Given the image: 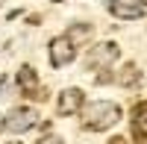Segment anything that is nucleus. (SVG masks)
Wrapping results in <instances>:
<instances>
[{"mask_svg":"<svg viewBox=\"0 0 147 144\" xmlns=\"http://www.w3.org/2000/svg\"><path fill=\"white\" fill-rule=\"evenodd\" d=\"M118 121H121V106L112 100H94L91 106H82V127L91 133L112 129Z\"/></svg>","mask_w":147,"mask_h":144,"instance_id":"1","label":"nucleus"},{"mask_svg":"<svg viewBox=\"0 0 147 144\" xmlns=\"http://www.w3.org/2000/svg\"><path fill=\"white\" fill-rule=\"evenodd\" d=\"M118 56H121V50H118L115 41H100V44H94L88 50V56H85V68H88V71H106L109 65L118 62Z\"/></svg>","mask_w":147,"mask_h":144,"instance_id":"2","label":"nucleus"},{"mask_svg":"<svg viewBox=\"0 0 147 144\" xmlns=\"http://www.w3.org/2000/svg\"><path fill=\"white\" fill-rule=\"evenodd\" d=\"M35 124H38V112H35V109H30V106H15V109L3 118L0 129H9V133H27V129H32Z\"/></svg>","mask_w":147,"mask_h":144,"instance_id":"3","label":"nucleus"},{"mask_svg":"<svg viewBox=\"0 0 147 144\" xmlns=\"http://www.w3.org/2000/svg\"><path fill=\"white\" fill-rule=\"evenodd\" d=\"M47 50H50V65H53V68H65V65H71L74 59H77V47H74L65 35H56V38H50Z\"/></svg>","mask_w":147,"mask_h":144,"instance_id":"4","label":"nucleus"},{"mask_svg":"<svg viewBox=\"0 0 147 144\" xmlns=\"http://www.w3.org/2000/svg\"><path fill=\"white\" fill-rule=\"evenodd\" d=\"M18 85H21V91L27 94L30 100H47V88L38 85V74H35L32 65H24L18 71Z\"/></svg>","mask_w":147,"mask_h":144,"instance_id":"5","label":"nucleus"},{"mask_svg":"<svg viewBox=\"0 0 147 144\" xmlns=\"http://www.w3.org/2000/svg\"><path fill=\"white\" fill-rule=\"evenodd\" d=\"M82 106H85L82 88H65L59 94V100H56V112L59 115H74V112H80Z\"/></svg>","mask_w":147,"mask_h":144,"instance_id":"6","label":"nucleus"},{"mask_svg":"<svg viewBox=\"0 0 147 144\" xmlns=\"http://www.w3.org/2000/svg\"><path fill=\"white\" fill-rule=\"evenodd\" d=\"M106 9L112 12L115 18H121V21H138V18H144V9L138 3H127V0H106Z\"/></svg>","mask_w":147,"mask_h":144,"instance_id":"7","label":"nucleus"},{"mask_svg":"<svg viewBox=\"0 0 147 144\" xmlns=\"http://www.w3.org/2000/svg\"><path fill=\"white\" fill-rule=\"evenodd\" d=\"M141 82V71L136 62H127L124 68H121V74H118V85H124V88H132V85H138Z\"/></svg>","mask_w":147,"mask_h":144,"instance_id":"8","label":"nucleus"},{"mask_svg":"<svg viewBox=\"0 0 147 144\" xmlns=\"http://www.w3.org/2000/svg\"><path fill=\"white\" fill-rule=\"evenodd\" d=\"M91 32H94V27L91 24H74V27L68 30V35L65 38L77 47V44H82V41H91Z\"/></svg>","mask_w":147,"mask_h":144,"instance_id":"9","label":"nucleus"},{"mask_svg":"<svg viewBox=\"0 0 147 144\" xmlns=\"http://www.w3.org/2000/svg\"><path fill=\"white\" fill-rule=\"evenodd\" d=\"M132 124H136V127L147 124V100H138L136 106H132Z\"/></svg>","mask_w":147,"mask_h":144,"instance_id":"10","label":"nucleus"},{"mask_svg":"<svg viewBox=\"0 0 147 144\" xmlns=\"http://www.w3.org/2000/svg\"><path fill=\"white\" fill-rule=\"evenodd\" d=\"M132 138H136V144H147V133L141 127H136V124H132Z\"/></svg>","mask_w":147,"mask_h":144,"instance_id":"11","label":"nucleus"},{"mask_svg":"<svg viewBox=\"0 0 147 144\" xmlns=\"http://www.w3.org/2000/svg\"><path fill=\"white\" fill-rule=\"evenodd\" d=\"M35 144H62V138H59V135H44V138H38Z\"/></svg>","mask_w":147,"mask_h":144,"instance_id":"12","label":"nucleus"},{"mask_svg":"<svg viewBox=\"0 0 147 144\" xmlns=\"http://www.w3.org/2000/svg\"><path fill=\"white\" fill-rule=\"evenodd\" d=\"M109 144H127V138H121V135H115V138H109Z\"/></svg>","mask_w":147,"mask_h":144,"instance_id":"13","label":"nucleus"},{"mask_svg":"<svg viewBox=\"0 0 147 144\" xmlns=\"http://www.w3.org/2000/svg\"><path fill=\"white\" fill-rule=\"evenodd\" d=\"M132 3H138L141 9H147V0H132Z\"/></svg>","mask_w":147,"mask_h":144,"instance_id":"14","label":"nucleus"},{"mask_svg":"<svg viewBox=\"0 0 147 144\" xmlns=\"http://www.w3.org/2000/svg\"><path fill=\"white\" fill-rule=\"evenodd\" d=\"M3 82H6V79H3V77H0V85H3Z\"/></svg>","mask_w":147,"mask_h":144,"instance_id":"15","label":"nucleus"},{"mask_svg":"<svg viewBox=\"0 0 147 144\" xmlns=\"http://www.w3.org/2000/svg\"><path fill=\"white\" fill-rule=\"evenodd\" d=\"M6 144H18V141H6Z\"/></svg>","mask_w":147,"mask_h":144,"instance_id":"16","label":"nucleus"},{"mask_svg":"<svg viewBox=\"0 0 147 144\" xmlns=\"http://www.w3.org/2000/svg\"><path fill=\"white\" fill-rule=\"evenodd\" d=\"M53 3H62V0H53Z\"/></svg>","mask_w":147,"mask_h":144,"instance_id":"17","label":"nucleus"}]
</instances>
